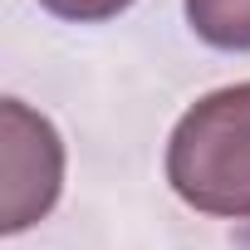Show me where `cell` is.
<instances>
[{"label":"cell","instance_id":"6da1fadb","mask_svg":"<svg viewBox=\"0 0 250 250\" xmlns=\"http://www.w3.org/2000/svg\"><path fill=\"white\" fill-rule=\"evenodd\" d=\"M167 182L201 216L250 221V83H226L177 118Z\"/></svg>","mask_w":250,"mask_h":250},{"label":"cell","instance_id":"277c9868","mask_svg":"<svg viewBox=\"0 0 250 250\" xmlns=\"http://www.w3.org/2000/svg\"><path fill=\"white\" fill-rule=\"evenodd\" d=\"M40 5L59 20H74V25H98V20H113L133 5V0H40Z\"/></svg>","mask_w":250,"mask_h":250},{"label":"cell","instance_id":"7a4b0ae2","mask_svg":"<svg viewBox=\"0 0 250 250\" xmlns=\"http://www.w3.org/2000/svg\"><path fill=\"white\" fill-rule=\"evenodd\" d=\"M0 138H5V201H0V230L20 235L44 221L64 187V143L54 123L20 98L0 103Z\"/></svg>","mask_w":250,"mask_h":250},{"label":"cell","instance_id":"3957f363","mask_svg":"<svg viewBox=\"0 0 250 250\" xmlns=\"http://www.w3.org/2000/svg\"><path fill=\"white\" fill-rule=\"evenodd\" d=\"M182 10L196 40H206L211 49H250V0H182Z\"/></svg>","mask_w":250,"mask_h":250}]
</instances>
